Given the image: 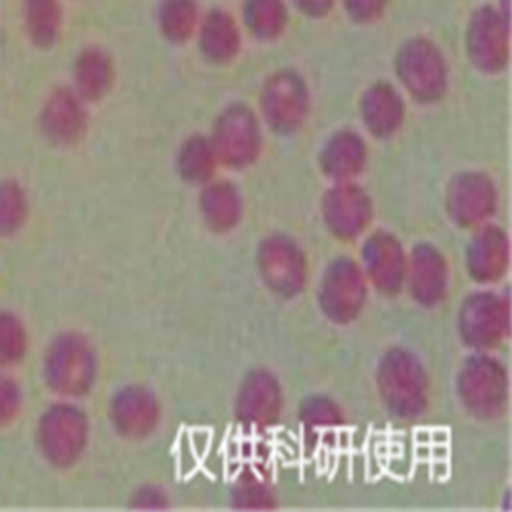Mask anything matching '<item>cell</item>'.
<instances>
[{"mask_svg": "<svg viewBox=\"0 0 512 512\" xmlns=\"http://www.w3.org/2000/svg\"><path fill=\"white\" fill-rule=\"evenodd\" d=\"M43 374L52 394L64 399L87 396L93 390L98 374L91 342L77 332L56 336L45 353Z\"/></svg>", "mask_w": 512, "mask_h": 512, "instance_id": "1", "label": "cell"}, {"mask_svg": "<svg viewBox=\"0 0 512 512\" xmlns=\"http://www.w3.org/2000/svg\"><path fill=\"white\" fill-rule=\"evenodd\" d=\"M35 443L48 465L66 470L79 463L89 443V419L75 403L60 401L37 420Z\"/></svg>", "mask_w": 512, "mask_h": 512, "instance_id": "2", "label": "cell"}, {"mask_svg": "<svg viewBox=\"0 0 512 512\" xmlns=\"http://www.w3.org/2000/svg\"><path fill=\"white\" fill-rule=\"evenodd\" d=\"M396 71L401 85L419 102H436L442 98L449 68L440 47L426 39L413 37L397 50Z\"/></svg>", "mask_w": 512, "mask_h": 512, "instance_id": "3", "label": "cell"}, {"mask_svg": "<svg viewBox=\"0 0 512 512\" xmlns=\"http://www.w3.org/2000/svg\"><path fill=\"white\" fill-rule=\"evenodd\" d=\"M466 52L480 71L497 73L511 60V18L507 0L503 6H480L466 27Z\"/></svg>", "mask_w": 512, "mask_h": 512, "instance_id": "4", "label": "cell"}, {"mask_svg": "<svg viewBox=\"0 0 512 512\" xmlns=\"http://www.w3.org/2000/svg\"><path fill=\"white\" fill-rule=\"evenodd\" d=\"M261 112L275 131H296L309 112V91L302 75L292 70L273 73L261 91Z\"/></svg>", "mask_w": 512, "mask_h": 512, "instance_id": "5", "label": "cell"}, {"mask_svg": "<svg viewBox=\"0 0 512 512\" xmlns=\"http://www.w3.org/2000/svg\"><path fill=\"white\" fill-rule=\"evenodd\" d=\"M39 129L54 146L68 148L77 144L89 129L87 102L71 87L54 89L41 106Z\"/></svg>", "mask_w": 512, "mask_h": 512, "instance_id": "6", "label": "cell"}, {"mask_svg": "<svg viewBox=\"0 0 512 512\" xmlns=\"http://www.w3.org/2000/svg\"><path fill=\"white\" fill-rule=\"evenodd\" d=\"M261 144L259 123L252 110L242 104L229 106L215 125L213 150L231 165H242L256 158Z\"/></svg>", "mask_w": 512, "mask_h": 512, "instance_id": "7", "label": "cell"}, {"mask_svg": "<svg viewBox=\"0 0 512 512\" xmlns=\"http://www.w3.org/2000/svg\"><path fill=\"white\" fill-rule=\"evenodd\" d=\"M196 37L202 56L213 64L231 62L242 47L240 25L231 12L221 8H213L208 14H202Z\"/></svg>", "mask_w": 512, "mask_h": 512, "instance_id": "8", "label": "cell"}, {"mask_svg": "<svg viewBox=\"0 0 512 512\" xmlns=\"http://www.w3.org/2000/svg\"><path fill=\"white\" fill-rule=\"evenodd\" d=\"M116 79L112 56L100 47L83 48L73 62V91L85 102H98L110 93Z\"/></svg>", "mask_w": 512, "mask_h": 512, "instance_id": "9", "label": "cell"}, {"mask_svg": "<svg viewBox=\"0 0 512 512\" xmlns=\"http://www.w3.org/2000/svg\"><path fill=\"white\" fill-rule=\"evenodd\" d=\"M112 422L125 438L146 436L158 420V407L152 396L140 388H125L112 401Z\"/></svg>", "mask_w": 512, "mask_h": 512, "instance_id": "10", "label": "cell"}, {"mask_svg": "<svg viewBox=\"0 0 512 512\" xmlns=\"http://www.w3.org/2000/svg\"><path fill=\"white\" fill-rule=\"evenodd\" d=\"M363 119L371 133L378 137H388L396 133L405 117V104L401 94L390 83H374L363 96L361 104Z\"/></svg>", "mask_w": 512, "mask_h": 512, "instance_id": "11", "label": "cell"}, {"mask_svg": "<svg viewBox=\"0 0 512 512\" xmlns=\"http://www.w3.org/2000/svg\"><path fill=\"white\" fill-rule=\"evenodd\" d=\"M24 27L27 39L37 48H52L62 37V0H24Z\"/></svg>", "mask_w": 512, "mask_h": 512, "instance_id": "12", "label": "cell"}, {"mask_svg": "<svg viewBox=\"0 0 512 512\" xmlns=\"http://www.w3.org/2000/svg\"><path fill=\"white\" fill-rule=\"evenodd\" d=\"M242 22L257 41H277L284 35L290 12L286 0H244Z\"/></svg>", "mask_w": 512, "mask_h": 512, "instance_id": "13", "label": "cell"}, {"mask_svg": "<svg viewBox=\"0 0 512 512\" xmlns=\"http://www.w3.org/2000/svg\"><path fill=\"white\" fill-rule=\"evenodd\" d=\"M200 20L198 0H160L158 27L169 43L183 45L196 37Z\"/></svg>", "mask_w": 512, "mask_h": 512, "instance_id": "14", "label": "cell"}, {"mask_svg": "<svg viewBox=\"0 0 512 512\" xmlns=\"http://www.w3.org/2000/svg\"><path fill=\"white\" fill-rule=\"evenodd\" d=\"M31 202L24 185L16 179L0 181V238H12L29 221Z\"/></svg>", "mask_w": 512, "mask_h": 512, "instance_id": "15", "label": "cell"}, {"mask_svg": "<svg viewBox=\"0 0 512 512\" xmlns=\"http://www.w3.org/2000/svg\"><path fill=\"white\" fill-rule=\"evenodd\" d=\"M29 353V332L24 321L12 311H0V367L14 369Z\"/></svg>", "mask_w": 512, "mask_h": 512, "instance_id": "16", "label": "cell"}, {"mask_svg": "<svg viewBox=\"0 0 512 512\" xmlns=\"http://www.w3.org/2000/svg\"><path fill=\"white\" fill-rule=\"evenodd\" d=\"M365 156L363 140L350 131L336 135L326 148L328 169H359Z\"/></svg>", "mask_w": 512, "mask_h": 512, "instance_id": "17", "label": "cell"}, {"mask_svg": "<svg viewBox=\"0 0 512 512\" xmlns=\"http://www.w3.org/2000/svg\"><path fill=\"white\" fill-rule=\"evenodd\" d=\"M371 246H373V250H367V256L371 259V271H373L374 275L378 277V284L380 286H384V288H388V290H392L397 282V277L401 275V257H399V250L394 248V244H392V240H386L384 242V256H380V252L376 250V246H374L373 242H371Z\"/></svg>", "mask_w": 512, "mask_h": 512, "instance_id": "18", "label": "cell"}, {"mask_svg": "<svg viewBox=\"0 0 512 512\" xmlns=\"http://www.w3.org/2000/svg\"><path fill=\"white\" fill-rule=\"evenodd\" d=\"M24 407L22 386L10 374L0 373V428L10 426Z\"/></svg>", "mask_w": 512, "mask_h": 512, "instance_id": "19", "label": "cell"}, {"mask_svg": "<svg viewBox=\"0 0 512 512\" xmlns=\"http://www.w3.org/2000/svg\"><path fill=\"white\" fill-rule=\"evenodd\" d=\"M342 4L355 24L369 25L386 14L390 0H342Z\"/></svg>", "mask_w": 512, "mask_h": 512, "instance_id": "20", "label": "cell"}, {"mask_svg": "<svg viewBox=\"0 0 512 512\" xmlns=\"http://www.w3.org/2000/svg\"><path fill=\"white\" fill-rule=\"evenodd\" d=\"M292 4L307 18H325L336 6V0H292Z\"/></svg>", "mask_w": 512, "mask_h": 512, "instance_id": "21", "label": "cell"}]
</instances>
